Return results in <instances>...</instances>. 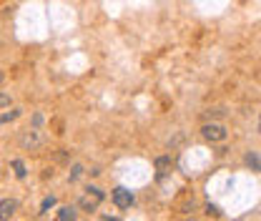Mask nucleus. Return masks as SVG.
Listing matches in <instances>:
<instances>
[{
	"label": "nucleus",
	"mask_w": 261,
	"mask_h": 221,
	"mask_svg": "<svg viewBox=\"0 0 261 221\" xmlns=\"http://www.w3.org/2000/svg\"><path fill=\"white\" fill-rule=\"evenodd\" d=\"M18 116H20V111H18V108H13L10 113H3V116H0V124H8V121H15Z\"/></svg>",
	"instance_id": "obj_8"
},
{
	"label": "nucleus",
	"mask_w": 261,
	"mask_h": 221,
	"mask_svg": "<svg viewBox=\"0 0 261 221\" xmlns=\"http://www.w3.org/2000/svg\"><path fill=\"white\" fill-rule=\"evenodd\" d=\"M81 174H83V166H81V163H75V166L70 168V176H68V179H70V181H78V179H81Z\"/></svg>",
	"instance_id": "obj_9"
},
{
	"label": "nucleus",
	"mask_w": 261,
	"mask_h": 221,
	"mask_svg": "<svg viewBox=\"0 0 261 221\" xmlns=\"http://www.w3.org/2000/svg\"><path fill=\"white\" fill-rule=\"evenodd\" d=\"M111 199H113V204H116L118 209H130V206H133V193H130L128 189H123V186L113 189Z\"/></svg>",
	"instance_id": "obj_2"
},
{
	"label": "nucleus",
	"mask_w": 261,
	"mask_h": 221,
	"mask_svg": "<svg viewBox=\"0 0 261 221\" xmlns=\"http://www.w3.org/2000/svg\"><path fill=\"white\" fill-rule=\"evenodd\" d=\"M18 211V201L15 199H3L0 201V219H10Z\"/></svg>",
	"instance_id": "obj_5"
},
{
	"label": "nucleus",
	"mask_w": 261,
	"mask_h": 221,
	"mask_svg": "<svg viewBox=\"0 0 261 221\" xmlns=\"http://www.w3.org/2000/svg\"><path fill=\"white\" fill-rule=\"evenodd\" d=\"M13 168H15V176H18V179H25L28 171H25V163H23V161L15 158V161H13Z\"/></svg>",
	"instance_id": "obj_7"
},
{
	"label": "nucleus",
	"mask_w": 261,
	"mask_h": 221,
	"mask_svg": "<svg viewBox=\"0 0 261 221\" xmlns=\"http://www.w3.org/2000/svg\"><path fill=\"white\" fill-rule=\"evenodd\" d=\"M50 206H56V199H53V196H45L43 204H40V211H48Z\"/></svg>",
	"instance_id": "obj_11"
},
{
	"label": "nucleus",
	"mask_w": 261,
	"mask_h": 221,
	"mask_svg": "<svg viewBox=\"0 0 261 221\" xmlns=\"http://www.w3.org/2000/svg\"><path fill=\"white\" fill-rule=\"evenodd\" d=\"M106 199V193L98 189V186H88L86 189V193L81 196V201H78V206L83 209V211H96L98 209V204Z\"/></svg>",
	"instance_id": "obj_1"
},
{
	"label": "nucleus",
	"mask_w": 261,
	"mask_h": 221,
	"mask_svg": "<svg viewBox=\"0 0 261 221\" xmlns=\"http://www.w3.org/2000/svg\"><path fill=\"white\" fill-rule=\"evenodd\" d=\"M10 106V93H0V108H8Z\"/></svg>",
	"instance_id": "obj_12"
},
{
	"label": "nucleus",
	"mask_w": 261,
	"mask_h": 221,
	"mask_svg": "<svg viewBox=\"0 0 261 221\" xmlns=\"http://www.w3.org/2000/svg\"><path fill=\"white\" fill-rule=\"evenodd\" d=\"M3 83H5V73L0 70V86H3Z\"/></svg>",
	"instance_id": "obj_13"
},
{
	"label": "nucleus",
	"mask_w": 261,
	"mask_h": 221,
	"mask_svg": "<svg viewBox=\"0 0 261 221\" xmlns=\"http://www.w3.org/2000/svg\"><path fill=\"white\" fill-rule=\"evenodd\" d=\"M75 216H78V214H75V206H61V211H58V219L61 221H73L75 219Z\"/></svg>",
	"instance_id": "obj_6"
},
{
	"label": "nucleus",
	"mask_w": 261,
	"mask_h": 221,
	"mask_svg": "<svg viewBox=\"0 0 261 221\" xmlns=\"http://www.w3.org/2000/svg\"><path fill=\"white\" fill-rule=\"evenodd\" d=\"M201 133H203L206 141H224L226 138V128L221 126V124H206V126L201 128Z\"/></svg>",
	"instance_id": "obj_3"
},
{
	"label": "nucleus",
	"mask_w": 261,
	"mask_h": 221,
	"mask_svg": "<svg viewBox=\"0 0 261 221\" xmlns=\"http://www.w3.org/2000/svg\"><path fill=\"white\" fill-rule=\"evenodd\" d=\"M259 128H261V126H259Z\"/></svg>",
	"instance_id": "obj_14"
},
{
	"label": "nucleus",
	"mask_w": 261,
	"mask_h": 221,
	"mask_svg": "<svg viewBox=\"0 0 261 221\" xmlns=\"http://www.w3.org/2000/svg\"><path fill=\"white\" fill-rule=\"evenodd\" d=\"M246 163H249V166H254L256 171H261V158L256 156V154H249V156H246Z\"/></svg>",
	"instance_id": "obj_10"
},
{
	"label": "nucleus",
	"mask_w": 261,
	"mask_h": 221,
	"mask_svg": "<svg viewBox=\"0 0 261 221\" xmlns=\"http://www.w3.org/2000/svg\"><path fill=\"white\" fill-rule=\"evenodd\" d=\"M40 143H43V136H40L38 131H25V133L20 136V146H23V149H31L33 151V149H38Z\"/></svg>",
	"instance_id": "obj_4"
}]
</instances>
